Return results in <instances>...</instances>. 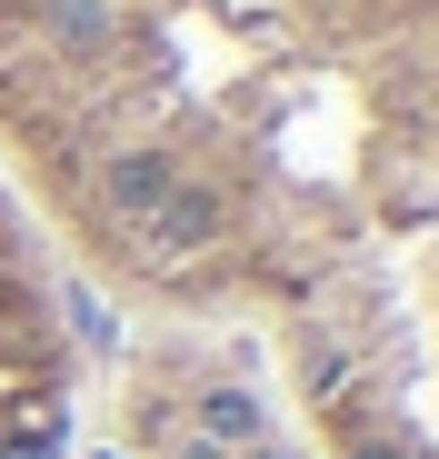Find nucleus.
I'll list each match as a JSON object with an SVG mask.
<instances>
[{"label":"nucleus","instance_id":"6","mask_svg":"<svg viewBox=\"0 0 439 459\" xmlns=\"http://www.w3.org/2000/svg\"><path fill=\"white\" fill-rule=\"evenodd\" d=\"M180 459H220V449H180Z\"/></svg>","mask_w":439,"mask_h":459},{"label":"nucleus","instance_id":"5","mask_svg":"<svg viewBox=\"0 0 439 459\" xmlns=\"http://www.w3.org/2000/svg\"><path fill=\"white\" fill-rule=\"evenodd\" d=\"M240 459H289V449H270V439H250V449H240Z\"/></svg>","mask_w":439,"mask_h":459},{"label":"nucleus","instance_id":"1","mask_svg":"<svg viewBox=\"0 0 439 459\" xmlns=\"http://www.w3.org/2000/svg\"><path fill=\"white\" fill-rule=\"evenodd\" d=\"M170 190H180L170 150H100V200H110L120 220H151Z\"/></svg>","mask_w":439,"mask_h":459},{"label":"nucleus","instance_id":"3","mask_svg":"<svg viewBox=\"0 0 439 459\" xmlns=\"http://www.w3.org/2000/svg\"><path fill=\"white\" fill-rule=\"evenodd\" d=\"M200 429L250 449V439H260V400H250V390H210V400H200Z\"/></svg>","mask_w":439,"mask_h":459},{"label":"nucleus","instance_id":"7","mask_svg":"<svg viewBox=\"0 0 439 459\" xmlns=\"http://www.w3.org/2000/svg\"><path fill=\"white\" fill-rule=\"evenodd\" d=\"M90 459H120V449H90Z\"/></svg>","mask_w":439,"mask_h":459},{"label":"nucleus","instance_id":"2","mask_svg":"<svg viewBox=\"0 0 439 459\" xmlns=\"http://www.w3.org/2000/svg\"><path fill=\"white\" fill-rule=\"evenodd\" d=\"M140 230H151L160 250H210L220 230H230V210H220V190H170V200L140 220Z\"/></svg>","mask_w":439,"mask_h":459},{"label":"nucleus","instance_id":"4","mask_svg":"<svg viewBox=\"0 0 439 459\" xmlns=\"http://www.w3.org/2000/svg\"><path fill=\"white\" fill-rule=\"evenodd\" d=\"M0 459H60V429H30V439H11Z\"/></svg>","mask_w":439,"mask_h":459}]
</instances>
